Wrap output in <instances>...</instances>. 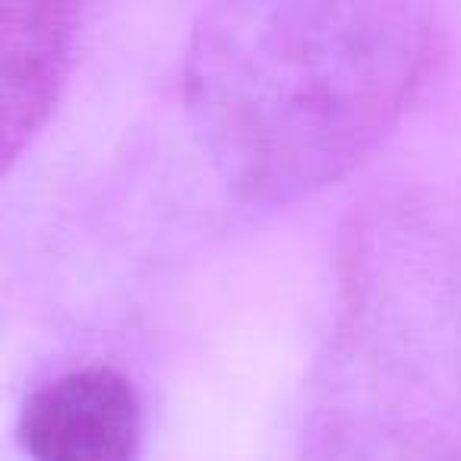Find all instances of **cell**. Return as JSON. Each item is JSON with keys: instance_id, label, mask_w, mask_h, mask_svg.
Returning <instances> with one entry per match:
<instances>
[{"instance_id": "cell-2", "label": "cell", "mask_w": 461, "mask_h": 461, "mask_svg": "<svg viewBox=\"0 0 461 461\" xmlns=\"http://www.w3.org/2000/svg\"><path fill=\"white\" fill-rule=\"evenodd\" d=\"M20 442L32 461H136L140 392L114 366H83L26 398Z\"/></svg>"}, {"instance_id": "cell-1", "label": "cell", "mask_w": 461, "mask_h": 461, "mask_svg": "<svg viewBox=\"0 0 461 461\" xmlns=\"http://www.w3.org/2000/svg\"><path fill=\"white\" fill-rule=\"evenodd\" d=\"M427 48V10L414 4H221L193 32L186 102L240 196L291 203L385 140Z\"/></svg>"}, {"instance_id": "cell-3", "label": "cell", "mask_w": 461, "mask_h": 461, "mask_svg": "<svg viewBox=\"0 0 461 461\" xmlns=\"http://www.w3.org/2000/svg\"><path fill=\"white\" fill-rule=\"evenodd\" d=\"M79 23L73 4H0V177L51 117L77 60Z\"/></svg>"}]
</instances>
